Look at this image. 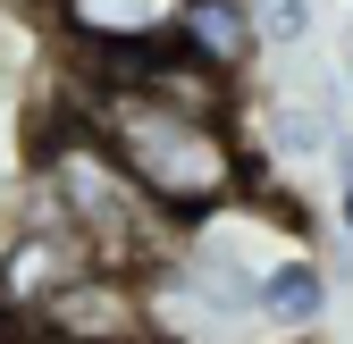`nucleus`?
Segmentation results:
<instances>
[{
  "mask_svg": "<svg viewBox=\"0 0 353 344\" xmlns=\"http://www.w3.org/2000/svg\"><path fill=\"white\" fill-rule=\"evenodd\" d=\"M59 109L93 126L101 151L126 168V185L168 227H202L219 210L252 202L261 185V168L244 151V118H194V109H168L143 93H118V84H76V93H59Z\"/></svg>",
  "mask_w": 353,
  "mask_h": 344,
  "instance_id": "1",
  "label": "nucleus"
},
{
  "mask_svg": "<svg viewBox=\"0 0 353 344\" xmlns=\"http://www.w3.org/2000/svg\"><path fill=\"white\" fill-rule=\"evenodd\" d=\"M34 210H51V219L93 252L110 269H160L168 261V219L126 185V168L101 151V135L84 126L76 109H59V126L34 143V185H26Z\"/></svg>",
  "mask_w": 353,
  "mask_h": 344,
  "instance_id": "2",
  "label": "nucleus"
},
{
  "mask_svg": "<svg viewBox=\"0 0 353 344\" xmlns=\"http://www.w3.org/2000/svg\"><path fill=\"white\" fill-rule=\"evenodd\" d=\"M17 336H34V344H143L152 336V286H143V269L93 261V269H76Z\"/></svg>",
  "mask_w": 353,
  "mask_h": 344,
  "instance_id": "3",
  "label": "nucleus"
},
{
  "mask_svg": "<svg viewBox=\"0 0 353 344\" xmlns=\"http://www.w3.org/2000/svg\"><path fill=\"white\" fill-rule=\"evenodd\" d=\"M185 0H42V25L59 34L68 67H126L143 51H168Z\"/></svg>",
  "mask_w": 353,
  "mask_h": 344,
  "instance_id": "4",
  "label": "nucleus"
},
{
  "mask_svg": "<svg viewBox=\"0 0 353 344\" xmlns=\"http://www.w3.org/2000/svg\"><path fill=\"white\" fill-rule=\"evenodd\" d=\"M76 269H93V252H84L51 210L17 202V210H9V235H0V336H17Z\"/></svg>",
  "mask_w": 353,
  "mask_h": 344,
  "instance_id": "5",
  "label": "nucleus"
},
{
  "mask_svg": "<svg viewBox=\"0 0 353 344\" xmlns=\"http://www.w3.org/2000/svg\"><path fill=\"white\" fill-rule=\"evenodd\" d=\"M328 294H336L328 261H320L312 244H286V252H270V261H261L252 327H261V336H312V327L328 319Z\"/></svg>",
  "mask_w": 353,
  "mask_h": 344,
  "instance_id": "6",
  "label": "nucleus"
},
{
  "mask_svg": "<svg viewBox=\"0 0 353 344\" xmlns=\"http://www.w3.org/2000/svg\"><path fill=\"white\" fill-rule=\"evenodd\" d=\"M244 151L261 168V185H270L278 168H320L328 160V109H312V101H261L244 118Z\"/></svg>",
  "mask_w": 353,
  "mask_h": 344,
  "instance_id": "7",
  "label": "nucleus"
},
{
  "mask_svg": "<svg viewBox=\"0 0 353 344\" xmlns=\"http://www.w3.org/2000/svg\"><path fill=\"white\" fill-rule=\"evenodd\" d=\"M176 51H185V59H202L210 76L244 84V67L261 59L252 9H244V0H185V17H176Z\"/></svg>",
  "mask_w": 353,
  "mask_h": 344,
  "instance_id": "8",
  "label": "nucleus"
},
{
  "mask_svg": "<svg viewBox=\"0 0 353 344\" xmlns=\"http://www.w3.org/2000/svg\"><path fill=\"white\" fill-rule=\"evenodd\" d=\"M244 9H252L261 51H294V42H312V25H320V0H244Z\"/></svg>",
  "mask_w": 353,
  "mask_h": 344,
  "instance_id": "9",
  "label": "nucleus"
},
{
  "mask_svg": "<svg viewBox=\"0 0 353 344\" xmlns=\"http://www.w3.org/2000/svg\"><path fill=\"white\" fill-rule=\"evenodd\" d=\"M336 93H345V109H353V42H345V76H336Z\"/></svg>",
  "mask_w": 353,
  "mask_h": 344,
  "instance_id": "10",
  "label": "nucleus"
},
{
  "mask_svg": "<svg viewBox=\"0 0 353 344\" xmlns=\"http://www.w3.org/2000/svg\"><path fill=\"white\" fill-rule=\"evenodd\" d=\"M0 9H9V17H42V0H0Z\"/></svg>",
  "mask_w": 353,
  "mask_h": 344,
  "instance_id": "11",
  "label": "nucleus"
},
{
  "mask_svg": "<svg viewBox=\"0 0 353 344\" xmlns=\"http://www.w3.org/2000/svg\"><path fill=\"white\" fill-rule=\"evenodd\" d=\"M9 210H17V202H9V193H0V235H9Z\"/></svg>",
  "mask_w": 353,
  "mask_h": 344,
  "instance_id": "12",
  "label": "nucleus"
}]
</instances>
